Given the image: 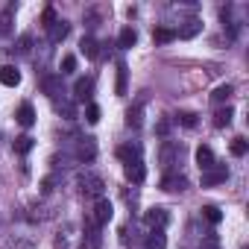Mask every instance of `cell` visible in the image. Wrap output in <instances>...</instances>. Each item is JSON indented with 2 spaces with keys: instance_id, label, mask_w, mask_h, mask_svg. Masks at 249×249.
<instances>
[{
  "instance_id": "28",
  "label": "cell",
  "mask_w": 249,
  "mask_h": 249,
  "mask_svg": "<svg viewBox=\"0 0 249 249\" xmlns=\"http://www.w3.org/2000/svg\"><path fill=\"white\" fill-rule=\"evenodd\" d=\"M9 24H12V15H9V9H3V12H0V36H6L12 30Z\"/></svg>"
},
{
  "instance_id": "2",
  "label": "cell",
  "mask_w": 249,
  "mask_h": 249,
  "mask_svg": "<svg viewBox=\"0 0 249 249\" xmlns=\"http://www.w3.org/2000/svg\"><path fill=\"white\" fill-rule=\"evenodd\" d=\"M111 214H114L111 202L100 196V199H97V205H94V220H91V223H94V226H106V223L111 220Z\"/></svg>"
},
{
  "instance_id": "18",
  "label": "cell",
  "mask_w": 249,
  "mask_h": 249,
  "mask_svg": "<svg viewBox=\"0 0 249 249\" xmlns=\"http://www.w3.org/2000/svg\"><path fill=\"white\" fill-rule=\"evenodd\" d=\"M231 117H234V108H231V106H226V108H217V114H214V126H217V129L229 126V123H231Z\"/></svg>"
},
{
  "instance_id": "31",
  "label": "cell",
  "mask_w": 249,
  "mask_h": 249,
  "mask_svg": "<svg viewBox=\"0 0 249 249\" xmlns=\"http://www.w3.org/2000/svg\"><path fill=\"white\" fill-rule=\"evenodd\" d=\"M179 120L185 123V126H194V123H196V114H194V111H179Z\"/></svg>"
},
{
  "instance_id": "17",
  "label": "cell",
  "mask_w": 249,
  "mask_h": 249,
  "mask_svg": "<svg viewBox=\"0 0 249 249\" xmlns=\"http://www.w3.org/2000/svg\"><path fill=\"white\" fill-rule=\"evenodd\" d=\"M164 246H167L164 229H150V234H147V249H164Z\"/></svg>"
},
{
  "instance_id": "24",
  "label": "cell",
  "mask_w": 249,
  "mask_h": 249,
  "mask_svg": "<svg viewBox=\"0 0 249 249\" xmlns=\"http://www.w3.org/2000/svg\"><path fill=\"white\" fill-rule=\"evenodd\" d=\"M199 21H188V27H182V30H176V38H194L196 33H199Z\"/></svg>"
},
{
  "instance_id": "9",
  "label": "cell",
  "mask_w": 249,
  "mask_h": 249,
  "mask_svg": "<svg viewBox=\"0 0 249 249\" xmlns=\"http://www.w3.org/2000/svg\"><path fill=\"white\" fill-rule=\"evenodd\" d=\"M185 188H188V179L179 173H167L161 179V191H185Z\"/></svg>"
},
{
  "instance_id": "21",
  "label": "cell",
  "mask_w": 249,
  "mask_h": 249,
  "mask_svg": "<svg viewBox=\"0 0 249 249\" xmlns=\"http://www.w3.org/2000/svg\"><path fill=\"white\" fill-rule=\"evenodd\" d=\"M76 156H79L82 161H91V159L97 156V147H94V141H91V138H85V141L79 144V150H76Z\"/></svg>"
},
{
  "instance_id": "32",
  "label": "cell",
  "mask_w": 249,
  "mask_h": 249,
  "mask_svg": "<svg viewBox=\"0 0 249 249\" xmlns=\"http://www.w3.org/2000/svg\"><path fill=\"white\" fill-rule=\"evenodd\" d=\"M41 21H44V27H53V24H56V12H53V9H44Z\"/></svg>"
},
{
  "instance_id": "34",
  "label": "cell",
  "mask_w": 249,
  "mask_h": 249,
  "mask_svg": "<svg viewBox=\"0 0 249 249\" xmlns=\"http://www.w3.org/2000/svg\"><path fill=\"white\" fill-rule=\"evenodd\" d=\"M167 129H170V123H167V120H161V123H159V132H161V135H167Z\"/></svg>"
},
{
  "instance_id": "23",
  "label": "cell",
  "mask_w": 249,
  "mask_h": 249,
  "mask_svg": "<svg viewBox=\"0 0 249 249\" xmlns=\"http://www.w3.org/2000/svg\"><path fill=\"white\" fill-rule=\"evenodd\" d=\"M114 91H117V97L126 94V65L123 62H117V85H114Z\"/></svg>"
},
{
  "instance_id": "13",
  "label": "cell",
  "mask_w": 249,
  "mask_h": 249,
  "mask_svg": "<svg viewBox=\"0 0 249 249\" xmlns=\"http://www.w3.org/2000/svg\"><path fill=\"white\" fill-rule=\"evenodd\" d=\"M141 111H144V100H138V103L126 111V126H129V129H141Z\"/></svg>"
},
{
  "instance_id": "27",
  "label": "cell",
  "mask_w": 249,
  "mask_h": 249,
  "mask_svg": "<svg viewBox=\"0 0 249 249\" xmlns=\"http://www.w3.org/2000/svg\"><path fill=\"white\" fill-rule=\"evenodd\" d=\"M231 97V85H220V88H214V94H211V103H226Z\"/></svg>"
},
{
  "instance_id": "4",
  "label": "cell",
  "mask_w": 249,
  "mask_h": 249,
  "mask_svg": "<svg viewBox=\"0 0 249 249\" xmlns=\"http://www.w3.org/2000/svg\"><path fill=\"white\" fill-rule=\"evenodd\" d=\"M41 91L56 100V97L62 94V73H47V76L41 79Z\"/></svg>"
},
{
  "instance_id": "25",
  "label": "cell",
  "mask_w": 249,
  "mask_h": 249,
  "mask_svg": "<svg viewBox=\"0 0 249 249\" xmlns=\"http://www.w3.org/2000/svg\"><path fill=\"white\" fill-rule=\"evenodd\" d=\"M229 150H231V156H234V159H243V156H246V150H249V144H246L243 138H231Z\"/></svg>"
},
{
  "instance_id": "29",
  "label": "cell",
  "mask_w": 249,
  "mask_h": 249,
  "mask_svg": "<svg viewBox=\"0 0 249 249\" xmlns=\"http://www.w3.org/2000/svg\"><path fill=\"white\" fill-rule=\"evenodd\" d=\"M85 120H88V123H97V120H100V106L88 103V108H85Z\"/></svg>"
},
{
  "instance_id": "15",
  "label": "cell",
  "mask_w": 249,
  "mask_h": 249,
  "mask_svg": "<svg viewBox=\"0 0 249 249\" xmlns=\"http://www.w3.org/2000/svg\"><path fill=\"white\" fill-rule=\"evenodd\" d=\"M79 53H82L85 59H97V56H100V44H97L91 36H85V38L79 41Z\"/></svg>"
},
{
  "instance_id": "30",
  "label": "cell",
  "mask_w": 249,
  "mask_h": 249,
  "mask_svg": "<svg viewBox=\"0 0 249 249\" xmlns=\"http://www.w3.org/2000/svg\"><path fill=\"white\" fill-rule=\"evenodd\" d=\"M76 71V56H65L62 59V73H73Z\"/></svg>"
},
{
  "instance_id": "33",
  "label": "cell",
  "mask_w": 249,
  "mask_h": 249,
  "mask_svg": "<svg viewBox=\"0 0 249 249\" xmlns=\"http://www.w3.org/2000/svg\"><path fill=\"white\" fill-rule=\"evenodd\" d=\"M30 44H33V38H30V36H21V41H18V53H30Z\"/></svg>"
},
{
  "instance_id": "22",
  "label": "cell",
  "mask_w": 249,
  "mask_h": 249,
  "mask_svg": "<svg viewBox=\"0 0 249 249\" xmlns=\"http://www.w3.org/2000/svg\"><path fill=\"white\" fill-rule=\"evenodd\" d=\"M202 217H205L211 226H220V223H223V211H220L217 205H205V208H202Z\"/></svg>"
},
{
  "instance_id": "20",
  "label": "cell",
  "mask_w": 249,
  "mask_h": 249,
  "mask_svg": "<svg viewBox=\"0 0 249 249\" xmlns=\"http://www.w3.org/2000/svg\"><path fill=\"white\" fill-rule=\"evenodd\" d=\"M153 38H156V44H170V41H176V30L156 27V30H153Z\"/></svg>"
},
{
  "instance_id": "6",
  "label": "cell",
  "mask_w": 249,
  "mask_h": 249,
  "mask_svg": "<svg viewBox=\"0 0 249 249\" xmlns=\"http://www.w3.org/2000/svg\"><path fill=\"white\" fill-rule=\"evenodd\" d=\"M79 185H82V191L91 194V196H100V194H103V179L94 176V173H85V176L79 179Z\"/></svg>"
},
{
  "instance_id": "16",
  "label": "cell",
  "mask_w": 249,
  "mask_h": 249,
  "mask_svg": "<svg viewBox=\"0 0 249 249\" xmlns=\"http://www.w3.org/2000/svg\"><path fill=\"white\" fill-rule=\"evenodd\" d=\"M176 156H179V147H176L173 141H164V144H161V164H164V167H173Z\"/></svg>"
},
{
  "instance_id": "5",
  "label": "cell",
  "mask_w": 249,
  "mask_h": 249,
  "mask_svg": "<svg viewBox=\"0 0 249 249\" xmlns=\"http://www.w3.org/2000/svg\"><path fill=\"white\" fill-rule=\"evenodd\" d=\"M91 91H94V79H91V76H79L76 85H73V100H76V103H85V100L91 97Z\"/></svg>"
},
{
  "instance_id": "10",
  "label": "cell",
  "mask_w": 249,
  "mask_h": 249,
  "mask_svg": "<svg viewBox=\"0 0 249 249\" xmlns=\"http://www.w3.org/2000/svg\"><path fill=\"white\" fill-rule=\"evenodd\" d=\"M47 33H50V41H53V44H59V41H65V38H68L71 24H68V21H56L53 27H47Z\"/></svg>"
},
{
  "instance_id": "8",
  "label": "cell",
  "mask_w": 249,
  "mask_h": 249,
  "mask_svg": "<svg viewBox=\"0 0 249 249\" xmlns=\"http://www.w3.org/2000/svg\"><path fill=\"white\" fill-rule=\"evenodd\" d=\"M117 159L120 161H126V164H132V161H141V147L135 144H123V147H117Z\"/></svg>"
},
{
  "instance_id": "19",
  "label": "cell",
  "mask_w": 249,
  "mask_h": 249,
  "mask_svg": "<svg viewBox=\"0 0 249 249\" xmlns=\"http://www.w3.org/2000/svg\"><path fill=\"white\" fill-rule=\"evenodd\" d=\"M18 123H21V126H33V123H36V108L30 103H24L18 108Z\"/></svg>"
},
{
  "instance_id": "11",
  "label": "cell",
  "mask_w": 249,
  "mask_h": 249,
  "mask_svg": "<svg viewBox=\"0 0 249 249\" xmlns=\"http://www.w3.org/2000/svg\"><path fill=\"white\" fill-rule=\"evenodd\" d=\"M196 164H199V170L205 173V170H211L217 161H214V153H211V147H199L196 150Z\"/></svg>"
},
{
  "instance_id": "26",
  "label": "cell",
  "mask_w": 249,
  "mask_h": 249,
  "mask_svg": "<svg viewBox=\"0 0 249 249\" xmlns=\"http://www.w3.org/2000/svg\"><path fill=\"white\" fill-rule=\"evenodd\" d=\"M30 150H33V138H30V135L15 138V153H18V156H27Z\"/></svg>"
},
{
  "instance_id": "7",
  "label": "cell",
  "mask_w": 249,
  "mask_h": 249,
  "mask_svg": "<svg viewBox=\"0 0 249 249\" xmlns=\"http://www.w3.org/2000/svg\"><path fill=\"white\" fill-rule=\"evenodd\" d=\"M0 82H3L6 88H15V85H21V71H18L15 65L0 68Z\"/></svg>"
},
{
  "instance_id": "3",
  "label": "cell",
  "mask_w": 249,
  "mask_h": 249,
  "mask_svg": "<svg viewBox=\"0 0 249 249\" xmlns=\"http://www.w3.org/2000/svg\"><path fill=\"white\" fill-rule=\"evenodd\" d=\"M147 226L150 229H164L167 223H170V214H167V208H161V205H156V208H150L147 211Z\"/></svg>"
},
{
  "instance_id": "1",
  "label": "cell",
  "mask_w": 249,
  "mask_h": 249,
  "mask_svg": "<svg viewBox=\"0 0 249 249\" xmlns=\"http://www.w3.org/2000/svg\"><path fill=\"white\" fill-rule=\"evenodd\" d=\"M226 179H229L226 164H214L211 170L202 173V188H214V185H220V182H226Z\"/></svg>"
},
{
  "instance_id": "14",
  "label": "cell",
  "mask_w": 249,
  "mask_h": 249,
  "mask_svg": "<svg viewBox=\"0 0 249 249\" xmlns=\"http://www.w3.org/2000/svg\"><path fill=\"white\" fill-rule=\"evenodd\" d=\"M135 41H138V33H135L132 27L120 30V36H117V47H120V50H129V47H135Z\"/></svg>"
},
{
  "instance_id": "12",
  "label": "cell",
  "mask_w": 249,
  "mask_h": 249,
  "mask_svg": "<svg viewBox=\"0 0 249 249\" xmlns=\"http://www.w3.org/2000/svg\"><path fill=\"white\" fill-rule=\"evenodd\" d=\"M126 179L129 182H144L147 179V167H144V161H132V164H126Z\"/></svg>"
}]
</instances>
